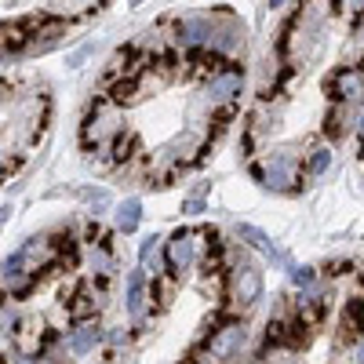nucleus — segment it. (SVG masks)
I'll return each instance as SVG.
<instances>
[{"mask_svg":"<svg viewBox=\"0 0 364 364\" xmlns=\"http://www.w3.org/2000/svg\"><path fill=\"white\" fill-rule=\"evenodd\" d=\"M245 343H248V328H245V321L230 317V321H223L219 328H211L200 346L211 353V360H215V364H230V360L240 357Z\"/></svg>","mask_w":364,"mask_h":364,"instance_id":"obj_1","label":"nucleus"},{"mask_svg":"<svg viewBox=\"0 0 364 364\" xmlns=\"http://www.w3.org/2000/svg\"><path fill=\"white\" fill-rule=\"evenodd\" d=\"M252 175L259 178V186H266L273 193H295L299 190V164L288 149L273 154L266 164H252Z\"/></svg>","mask_w":364,"mask_h":364,"instance_id":"obj_2","label":"nucleus"},{"mask_svg":"<svg viewBox=\"0 0 364 364\" xmlns=\"http://www.w3.org/2000/svg\"><path fill=\"white\" fill-rule=\"evenodd\" d=\"M211 18H215V26H211V41L204 51H211L219 63H233L237 55H245V29H240V22L230 11H215Z\"/></svg>","mask_w":364,"mask_h":364,"instance_id":"obj_3","label":"nucleus"},{"mask_svg":"<svg viewBox=\"0 0 364 364\" xmlns=\"http://www.w3.org/2000/svg\"><path fill=\"white\" fill-rule=\"evenodd\" d=\"M324 91H328L331 106L353 109L357 102H364V73H357L353 66H339V70H331V73H328Z\"/></svg>","mask_w":364,"mask_h":364,"instance_id":"obj_4","label":"nucleus"},{"mask_svg":"<svg viewBox=\"0 0 364 364\" xmlns=\"http://www.w3.org/2000/svg\"><path fill=\"white\" fill-rule=\"evenodd\" d=\"M197 233L193 230H175L164 245V262H168V277H182L186 269L197 266Z\"/></svg>","mask_w":364,"mask_h":364,"instance_id":"obj_5","label":"nucleus"},{"mask_svg":"<svg viewBox=\"0 0 364 364\" xmlns=\"http://www.w3.org/2000/svg\"><path fill=\"white\" fill-rule=\"evenodd\" d=\"M204 91H208V99L215 106H233V99L245 91V70H240L237 63H223L215 73L204 80Z\"/></svg>","mask_w":364,"mask_h":364,"instance_id":"obj_6","label":"nucleus"},{"mask_svg":"<svg viewBox=\"0 0 364 364\" xmlns=\"http://www.w3.org/2000/svg\"><path fill=\"white\" fill-rule=\"evenodd\" d=\"M230 299L237 306H255L262 299V273L252 262H237L230 266Z\"/></svg>","mask_w":364,"mask_h":364,"instance_id":"obj_7","label":"nucleus"},{"mask_svg":"<svg viewBox=\"0 0 364 364\" xmlns=\"http://www.w3.org/2000/svg\"><path fill=\"white\" fill-rule=\"evenodd\" d=\"M211 26H215L211 15H182L175 22V48H182V51H204L208 41H211Z\"/></svg>","mask_w":364,"mask_h":364,"instance_id":"obj_8","label":"nucleus"},{"mask_svg":"<svg viewBox=\"0 0 364 364\" xmlns=\"http://www.w3.org/2000/svg\"><path fill=\"white\" fill-rule=\"evenodd\" d=\"M146 306H149V281H146V269L139 266V269L128 273V281H124V314H128V321L139 324Z\"/></svg>","mask_w":364,"mask_h":364,"instance_id":"obj_9","label":"nucleus"},{"mask_svg":"<svg viewBox=\"0 0 364 364\" xmlns=\"http://www.w3.org/2000/svg\"><path fill=\"white\" fill-rule=\"evenodd\" d=\"M237 240H240L245 248H255V252L269 255V262H281L284 269H291V259H288L277 245H273L266 230H259V226H252V223H237Z\"/></svg>","mask_w":364,"mask_h":364,"instance_id":"obj_10","label":"nucleus"},{"mask_svg":"<svg viewBox=\"0 0 364 364\" xmlns=\"http://www.w3.org/2000/svg\"><path fill=\"white\" fill-rule=\"evenodd\" d=\"M99 343H102V328H99V321H84V324H77L70 336H66V353H73V357H87Z\"/></svg>","mask_w":364,"mask_h":364,"instance_id":"obj_11","label":"nucleus"},{"mask_svg":"<svg viewBox=\"0 0 364 364\" xmlns=\"http://www.w3.org/2000/svg\"><path fill=\"white\" fill-rule=\"evenodd\" d=\"M139 223H142V200H139V197L120 200V204H117V215H113L117 233H135Z\"/></svg>","mask_w":364,"mask_h":364,"instance_id":"obj_12","label":"nucleus"},{"mask_svg":"<svg viewBox=\"0 0 364 364\" xmlns=\"http://www.w3.org/2000/svg\"><path fill=\"white\" fill-rule=\"evenodd\" d=\"M343 339H364V295L346 302V314H343Z\"/></svg>","mask_w":364,"mask_h":364,"instance_id":"obj_13","label":"nucleus"},{"mask_svg":"<svg viewBox=\"0 0 364 364\" xmlns=\"http://www.w3.org/2000/svg\"><path fill=\"white\" fill-rule=\"evenodd\" d=\"M288 277H291V284H295L299 291H310L314 281H317V273H314V266H291Z\"/></svg>","mask_w":364,"mask_h":364,"instance_id":"obj_14","label":"nucleus"},{"mask_svg":"<svg viewBox=\"0 0 364 364\" xmlns=\"http://www.w3.org/2000/svg\"><path fill=\"white\" fill-rule=\"evenodd\" d=\"M328 164H331V149H328V146H317L314 154H310V161H306V171H310V175H324Z\"/></svg>","mask_w":364,"mask_h":364,"instance_id":"obj_15","label":"nucleus"},{"mask_svg":"<svg viewBox=\"0 0 364 364\" xmlns=\"http://www.w3.org/2000/svg\"><path fill=\"white\" fill-rule=\"evenodd\" d=\"M80 197L91 204V211H95V215H102V211L113 204V197H109L106 190H91V186H87V190H80Z\"/></svg>","mask_w":364,"mask_h":364,"instance_id":"obj_16","label":"nucleus"},{"mask_svg":"<svg viewBox=\"0 0 364 364\" xmlns=\"http://www.w3.org/2000/svg\"><path fill=\"white\" fill-rule=\"evenodd\" d=\"M161 252V237L157 233H149L146 240H142V245H139V262H142V269L149 266V262H154V255Z\"/></svg>","mask_w":364,"mask_h":364,"instance_id":"obj_17","label":"nucleus"},{"mask_svg":"<svg viewBox=\"0 0 364 364\" xmlns=\"http://www.w3.org/2000/svg\"><path fill=\"white\" fill-rule=\"evenodd\" d=\"M182 211H186V215H200V211H204V197H190L186 204H182Z\"/></svg>","mask_w":364,"mask_h":364,"instance_id":"obj_18","label":"nucleus"},{"mask_svg":"<svg viewBox=\"0 0 364 364\" xmlns=\"http://www.w3.org/2000/svg\"><path fill=\"white\" fill-rule=\"evenodd\" d=\"M350 360H353V364H364V339H357V343L350 346Z\"/></svg>","mask_w":364,"mask_h":364,"instance_id":"obj_19","label":"nucleus"},{"mask_svg":"<svg viewBox=\"0 0 364 364\" xmlns=\"http://www.w3.org/2000/svg\"><path fill=\"white\" fill-rule=\"evenodd\" d=\"M124 339H128V331H120V328L109 331V343H124Z\"/></svg>","mask_w":364,"mask_h":364,"instance_id":"obj_20","label":"nucleus"},{"mask_svg":"<svg viewBox=\"0 0 364 364\" xmlns=\"http://www.w3.org/2000/svg\"><path fill=\"white\" fill-rule=\"evenodd\" d=\"M353 37H357V41H360V44H364V15H360V22H357V26H353Z\"/></svg>","mask_w":364,"mask_h":364,"instance_id":"obj_21","label":"nucleus"},{"mask_svg":"<svg viewBox=\"0 0 364 364\" xmlns=\"http://www.w3.org/2000/svg\"><path fill=\"white\" fill-rule=\"evenodd\" d=\"M357 135H360V139H364V117H360V124H357Z\"/></svg>","mask_w":364,"mask_h":364,"instance_id":"obj_22","label":"nucleus"}]
</instances>
